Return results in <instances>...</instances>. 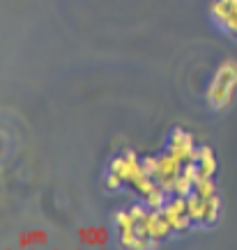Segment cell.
Segmentation results:
<instances>
[{
	"mask_svg": "<svg viewBox=\"0 0 237 250\" xmlns=\"http://www.w3.org/2000/svg\"><path fill=\"white\" fill-rule=\"evenodd\" d=\"M237 87V62L235 60H226L221 67L216 69L210 92H207V101L214 110H221L230 104V99L235 94Z\"/></svg>",
	"mask_w": 237,
	"mask_h": 250,
	"instance_id": "cell-1",
	"label": "cell"
},
{
	"mask_svg": "<svg viewBox=\"0 0 237 250\" xmlns=\"http://www.w3.org/2000/svg\"><path fill=\"white\" fill-rule=\"evenodd\" d=\"M168 152L173 156L182 161L184 166L187 163H196L198 161V147L193 145V136L187 133L184 129H173L168 138Z\"/></svg>",
	"mask_w": 237,
	"mask_h": 250,
	"instance_id": "cell-2",
	"label": "cell"
},
{
	"mask_svg": "<svg viewBox=\"0 0 237 250\" xmlns=\"http://www.w3.org/2000/svg\"><path fill=\"white\" fill-rule=\"evenodd\" d=\"M108 170L118 172L120 177H122V182L129 186V184L136 179V174L141 172L143 167H141V161H138L136 152H131V149H122V154H120V156H115V159L111 161Z\"/></svg>",
	"mask_w": 237,
	"mask_h": 250,
	"instance_id": "cell-3",
	"label": "cell"
},
{
	"mask_svg": "<svg viewBox=\"0 0 237 250\" xmlns=\"http://www.w3.org/2000/svg\"><path fill=\"white\" fill-rule=\"evenodd\" d=\"M184 163L177 156H173V154L166 149V152L161 154V156H157V172H154V182H159L161 177H177V174L182 172Z\"/></svg>",
	"mask_w": 237,
	"mask_h": 250,
	"instance_id": "cell-4",
	"label": "cell"
},
{
	"mask_svg": "<svg viewBox=\"0 0 237 250\" xmlns=\"http://www.w3.org/2000/svg\"><path fill=\"white\" fill-rule=\"evenodd\" d=\"M196 166H198L200 179H203V177H214V172H216V159H214L212 147L200 145V147H198V161H196Z\"/></svg>",
	"mask_w": 237,
	"mask_h": 250,
	"instance_id": "cell-5",
	"label": "cell"
},
{
	"mask_svg": "<svg viewBox=\"0 0 237 250\" xmlns=\"http://www.w3.org/2000/svg\"><path fill=\"white\" fill-rule=\"evenodd\" d=\"M161 216H164V220L168 223V228L173 229V234H184V232H189V228H191V223L193 220L187 216V213H175V211H170V209H161Z\"/></svg>",
	"mask_w": 237,
	"mask_h": 250,
	"instance_id": "cell-6",
	"label": "cell"
},
{
	"mask_svg": "<svg viewBox=\"0 0 237 250\" xmlns=\"http://www.w3.org/2000/svg\"><path fill=\"white\" fill-rule=\"evenodd\" d=\"M81 241L88 246H104L108 243V229L106 228H83L78 232Z\"/></svg>",
	"mask_w": 237,
	"mask_h": 250,
	"instance_id": "cell-7",
	"label": "cell"
},
{
	"mask_svg": "<svg viewBox=\"0 0 237 250\" xmlns=\"http://www.w3.org/2000/svg\"><path fill=\"white\" fill-rule=\"evenodd\" d=\"M168 197H170V193L166 188H161L159 184L154 186L152 190H150V195L147 197H143V202L147 205V209H154V211H161L164 207H166V202H168Z\"/></svg>",
	"mask_w": 237,
	"mask_h": 250,
	"instance_id": "cell-8",
	"label": "cell"
},
{
	"mask_svg": "<svg viewBox=\"0 0 237 250\" xmlns=\"http://www.w3.org/2000/svg\"><path fill=\"white\" fill-rule=\"evenodd\" d=\"M203 211H205V200L198 197L196 193H191V195L187 197V216H189L193 223L203 225Z\"/></svg>",
	"mask_w": 237,
	"mask_h": 250,
	"instance_id": "cell-9",
	"label": "cell"
},
{
	"mask_svg": "<svg viewBox=\"0 0 237 250\" xmlns=\"http://www.w3.org/2000/svg\"><path fill=\"white\" fill-rule=\"evenodd\" d=\"M219 209H221V197L214 193L212 197L205 200V211H203V225H214L219 218Z\"/></svg>",
	"mask_w": 237,
	"mask_h": 250,
	"instance_id": "cell-10",
	"label": "cell"
},
{
	"mask_svg": "<svg viewBox=\"0 0 237 250\" xmlns=\"http://www.w3.org/2000/svg\"><path fill=\"white\" fill-rule=\"evenodd\" d=\"M129 186L134 188V193H136V195L147 197V195H150V190H152L154 186H157V182H154L150 174H145L143 170H141V172L136 174V179H134V182H131Z\"/></svg>",
	"mask_w": 237,
	"mask_h": 250,
	"instance_id": "cell-11",
	"label": "cell"
},
{
	"mask_svg": "<svg viewBox=\"0 0 237 250\" xmlns=\"http://www.w3.org/2000/svg\"><path fill=\"white\" fill-rule=\"evenodd\" d=\"M193 193L198 197H203V200H207V197H212L216 193V184L212 177H203V179H198V182L193 184Z\"/></svg>",
	"mask_w": 237,
	"mask_h": 250,
	"instance_id": "cell-12",
	"label": "cell"
},
{
	"mask_svg": "<svg viewBox=\"0 0 237 250\" xmlns=\"http://www.w3.org/2000/svg\"><path fill=\"white\" fill-rule=\"evenodd\" d=\"M191 193H193V182L184 172H180L177 174V179H175V184H173V195L189 197Z\"/></svg>",
	"mask_w": 237,
	"mask_h": 250,
	"instance_id": "cell-13",
	"label": "cell"
},
{
	"mask_svg": "<svg viewBox=\"0 0 237 250\" xmlns=\"http://www.w3.org/2000/svg\"><path fill=\"white\" fill-rule=\"evenodd\" d=\"M210 12H212V16H214V21L223 28V23H226V19H228V14H230L228 2H226V0H214L212 7H210Z\"/></svg>",
	"mask_w": 237,
	"mask_h": 250,
	"instance_id": "cell-14",
	"label": "cell"
},
{
	"mask_svg": "<svg viewBox=\"0 0 237 250\" xmlns=\"http://www.w3.org/2000/svg\"><path fill=\"white\" fill-rule=\"evenodd\" d=\"M46 234L42 229H35V232H21L19 236V246H32V243H44Z\"/></svg>",
	"mask_w": 237,
	"mask_h": 250,
	"instance_id": "cell-15",
	"label": "cell"
},
{
	"mask_svg": "<svg viewBox=\"0 0 237 250\" xmlns=\"http://www.w3.org/2000/svg\"><path fill=\"white\" fill-rule=\"evenodd\" d=\"M136 225V220L131 218L129 209L127 211H118L115 213V228H118V232H124V229H131Z\"/></svg>",
	"mask_w": 237,
	"mask_h": 250,
	"instance_id": "cell-16",
	"label": "cell"
},
{
	"mask_svg": "<svg viewBox=\"0 0 237 250\" xmlns=\"http://www.w3.org/2000/svg\"><path fill=\"white\" fill-rule=\"evenodd\" d=\"M124 182H122V177L118 172H113V170H108V174L104 177V188L106 190H118V188H122Z\"/></svg>",
	"mask_w": 237,
	"mask_h": 250,
	"instance_id": "cell-17",
	"label": "cell"
},
{
	"mask_svg": "<svg viewBox=\"0 0 237 250\" xmlns=\"http://www.w3.org/2000/svg\"><path fill=\"white\" fill-rule=\"evenodd\" d=\"M223 30L228 32V35H233V37H237V5L230 7V14L226 19V23H223Z\"/></svg>",
	"mask_w": 237,
	"mask_h": 250,
	"instance_id": "cell-18",
	"label": "cell"
},
{
	"mask_svg": "<svg viewBox=\"0 0 237 250\" xmlns=\"http://www.w3.org/2000/svg\"><path fill=\"white\" fill-rule=\"evenodd\" d=\"M141 167H143V172L150 174L154 179V172H157V156H145V159H141Z\"/></svg>",
	"mask_w": 237,
	"mask_h": 250,
	"instance_id": "cell-19",
	"label": "cell"
},
{
	"mask_svg": "<svg viewBox=\"0 0 237 250\" xmlns=\"http://www.w3.org/2000/svg\"><path fill=\"white\" fill-rule=\"evenodd\" d=\"M147 211H150V209H147L145 202H143V205H131V207H129V213H131V218H134V220L145 218V213H147Z\"/></svg>",
	"mask_w": 237,
	"mask_h": 250,
	"instance_id": "cell-20",
	"label": "cell"
}]
</instances>
